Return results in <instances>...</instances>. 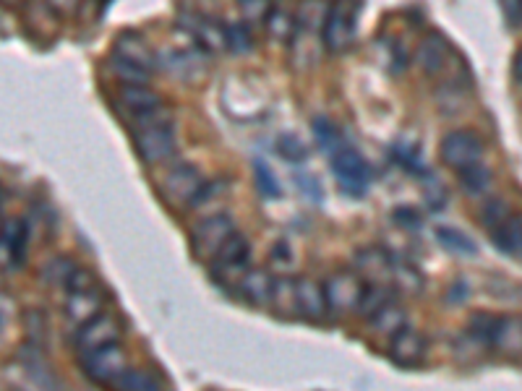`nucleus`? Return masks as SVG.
<instances>
[{
    "label": "nucleus",
    "mask_w": 522,
    "mask_h": 391,
    "mask_svg": "<svg viewBox=\"0 0 522 391\" xmlns=\"http://www.w3.org/2000/svg\"><path fill=\"white\" fill-rule=\"evenodd\" d=\"M269 3H256V0H248V3H241V16L243 21H267V16L272 14Z\"/></svg>",
    "instance_id": "nucleus-37"
},
{
    "label": "nucleus",
    "mask_w": 522,
    "mask_h": 391,
    "mask_svg": "<svg viewBox=\"0 0 522 391\" xmlns=\"http://www.w3.org/2000/svg\"><path fill=\"white\" fill-rule=\"evenodd\" d=\"M329 165H332V173H335L337 183L348 196L353 199H363L369 193L371 186V167L369 162L363 160L361 154L345 146L342 152H337L335 157H329Z\"/></svg>",
    "instance_id": "nucleus-4"
},
{
    "label": "nucleus",
    "mask_w": 522,
    "mask_h": 391,
    "mask_svg": "<svg viewBox=\"0 0 522 391\" xmlns=\"http://www.w3.org/2000/svg\"><path fill=\"white\" fill-rule=\"evenodd\" d=\"M504 14H507L512 27H522V0L520 3H512V6H504Z\"/></svg>",
    "instance_id": "nucleus-39"
},
{
    "label": "nucleus",
    "mask_w": 522,
    "mask_h": 391,
    "mask_svg": "<svg viewBox=\"0 0 522 391\" xmlns=\"http://www.w3.org/2000/svg\"><path fill=\"white\" fill-rule=\"evenodd\" d=\"M311 128H314L316 144H319V149H322L327 157H335L337 152H342V149L348 146L345 144V139H342L340 128H337L329 118H324V115H319V118L311 120Z\"/></svg>",
    "instance_id": "nucleus-22"
},
{
    "label": "nucleus",
    "mask_w": 522,
    "mask_h": 391,
    "mask_svg": "<svg viewBox=\"0 0 522 391\" xmlns=\"http://www.w3.org/2000/svg\"><path fill=\"white\" fill-rule=\"evenodd\" d=\"M222 193H225V180H207V183L201 186V191L196 193V199L191 201L188 209H201V206H207L209 201H215Z\"/></svg>",
    "instance_id": "nucleus-36"
},
{
    "label": "nucleus",
    "mask_w": 522,
    "mask_h": 391,
    "mask_svg": "<svg viewBox=\"0 0 522 391\" xmlns=\"http://www.w3.org/2000/svg\"><path fill=\"white\" fill-rule=\"evenodd\" d=\"M207 180L201 175V170L191 162H178L173 170H168V175L162 178L160 193L162 199L168 201L170 206H191V201L196 199V193L201 191Z\"/></svg>",
    "instance_id": "nucleus-6"
},
{
    "label": "nucleus",
    "mask_w": 522,
    "mask_h": 391,
    "mask_svg": "<svg viewBox=\"0 0 522 391\" xmlns=\"http://www.w3.org/2000/svg\"><path fill=\"white\" fill-rule=\"evenodd\" d=\"M358 266L363 272L374 279V285H382L384 279L392 277V264H389V256L379 248H366V251L358 253Z\"/></svg>",
    "instance_id": "nucleus-23"
},
{
    "label": "nucleus",
    "mask_w": 522,
    "mask_h": 391,
    "mask_svg": "<svg viewBox=\"0 0 522 391\" xmlns=\"http://www.w3.org/2000/svg\"><path fill=\"white\" fill-rule=\"evenodd\" d=\"M128 123L134 133L136 154L147 165H162L173 157L178 149V136H175V118L170 107H160V110L128 120Z\"/></svg>",
    "instance_id": "nucleus-1"
},
{
    "label": "nucleus",
    "mask_w": 522,
    "mask_h": 391,
    "mask_svg": "<svg viewBox=\"0 0 522 391\" xmlns=\"http://www.w3.org/2000/svg\"><path fill=\"white\" fill-rule=\"evenodd\" d=\"M228 47L235 55H246L254 50V37H251V29H248L246 21L228 24Z\"/></svg>",
    "instance_id": "nucleus-32"
},
{
    "label": "nucleus",
    "mask_w": 522,
    "mask_h": 391,
    "mask_svg": "<svg viewBox=\"0 0 522 391\" xmlns=\"http://www.w3.org/2000/svg\"><path fill=\"white\" fill-rule=\"evenodd\" d=\"M509 217H512V212H509L507 201L494 199V201H489V204L483 206V212H481V225L486 227V230H489V232H494L496 227L504 225V222H507Z\"/></svg>",
    "instance_id": "nucleus-35"
},
{
    "label": "nucleus",
    "mask_w": 522,
    "mask_h": 391,
    "mask_svg": "<svg viewBox=\"0 0 522 391\" xmlns=\"http://www.w3.org/2000/svg\"><path fill=\"white\" fill-rule=\"evenodd\" d=\"M74 269V261L58 256V259L47 261V264L42 266V279H45V282H53V285H68V277L74 274Z\"/></svg>",
    "instance_id": "nucleus-34"
},
{
    "label": "nucleus",
    "mask_w": 522,
    "mask_h": 391,
    "mask_svg": "<svg viewBox=\"0 0 522 391\" xmlns=\"http://www.w3.org/2000/svg\"><path fill=\"white\" fill-rule=\"evenodd\" d=\"M102 303H105V298L100 295V290L68 292L66 319L74 321V324H79V326H84L87 321H92L94 316H100Z\"/></svg>",
    "instance_id": "nucleus-18"
},
{
    "label": "nucleus",
    "mask_w": 522,
    "mask_h": 391,
    "mask_svg": "<svg viewBox=\"0 0 522 391\" xmlns=\"http://www.w3.org/2000/svg\"><path fill=\"white\" fill-rule=\"evenodd\" d=\"M241 295L256 308L272 305V295H275V277L264 269H251L246 277L241 279Z\"/></svg>",
    "instance_id": "nucleus-19"
},
{
    "label": "nucleus",
    "mask_w": 522,
    "mask_h": 391,
    "mask_svg": "<svg viewBox=\"0 0 522 391\" xmlns=\"http://www.w3.org/2000/svg\"><path fill=\"white\" fill-rule=\"evenodd\" d=\"M504 316H494V313H473L468 321V339L483 347H496L499 339V329H502Z\"/></svg>",
    "instance_id": "nucleus-20"
},
{
    "label": "nucleus",
    "mask_w": 522,
    "mask_h": 391,
    "mask_svg": "<svg viewBox=\"0 0 522 391\" xmlns=\"http://www.w3.org/2000/svg\"><path fill=\"white\" fill-rule=\"evenodd\" d=\"M272 261L282 266H288L290 261H293V256H290V246L285 243V240H277L275 246H272Z\"/></svg>",
    "instance_id": "nucleus-38"
},
{
    "label": "nucleus",
    "mask_w": 522,
    "mask_h": 391,
    "mask_svg": "<svg viewBox=\"0 0 522 391\" xmlns=\"http://www.w3.org/2000/svg\"><path fill=\"white\" fill-rule=\"evenodd\" d=\"M295 290H298V308H301V316L311 321H319L327 308V298H324V285H319L316 279L301 277L295 279Z\"/></svg>",
    "instance_id": "nucleus-14"
},
{
    "label": "nucleus",
    "mask_w": 522,
    "mask_h": 391,
    "mask_svg": "<svg viewBox=\"0 0 522 391\" xmlns=\"http://www.w3.org/2000/svg\"><path fill=\"white\" fill-rule=\"evenodd\" d=\"M277 154L288 162H306L308 146L295 133H282L280 139H277Z\"/></svg>",
    "instance_id": "nucleus-33"
},
{
    "label": "nucleus",
    "mask_w": 522,
    "mask_h": 391,
    "mask_svg": "<svg viewBox=\"0 0 522 391\" xmlns=\"http://www.w3.org/2000/svg\"><path fill=\"white\" fill-rule=\"evenodd\" d=\"M512 73H515V79L522 84V47L515 53V60H512Z\"/></svg>",
    "instance_id": "nucleus-40"
},
{
    "label": "nucleus",
    "mask_w": 522,
    "mask_h": 391,
    "mask_svg": "<svg viewBox=\"0 0 522 391\" xmlns=\"http://www.w3.org/2000/svg\"><path fill=\"white\" fill-rule=\"evenodd\" d=\"M363 282L358 274L353 272H335L324 279V298H327V308L332 313L358 311L363 298Z\"/></svg>",
    "instance_id": "nucleus-8"
},
{
    "label": "nucleus",
    "mask_w": 522,
    "mask_h": 391,
    "mask_svg": "<svg viewBox=\"0 0 522 391\" xmlns=\"http://www.w3.org/2000/svg\"><path fill=\"white\" fill-rule=\"evenodd\" d=\"M457 180H460L462 191L468 193V196H481L491 186V170L486 165L465 167V170L457 173Z\"/></svg>",
    "instance_id": "nucleus-27"
},
{
    "label": "nucleus",
    "mask_w": 522,
    "mask_h": 391,
    "mask_svg": "<svg viewBox=\"0 0 522 391\" xmlns=\"http://www.w3.org/2000/svg\"><path fill=\"white\" fill-rule=\"evenodd\" d=\"M118 107L128 115V120H134L141 118V115L160 110V107H165V102H162V97L154 92V89L126 87V84H123V87L118 89Z\"/></svg>",
    "instance_id": "nucleus-12"
},
{
    "label": "nucleus",
    "mask_w": 522,
    "mask_h": 391,
    "mask_svg": "<svg viewBox=\"0 0 522 391\" xmlns=\"http://www.w3.org/2000/svg\"><path fill=\"white\" fill-rule=\"evenodd\" d=\"M264 27H267L269 37L277 42H288L295 37V19L280 6L272 8V14H269L267 21H264Z\"/></svg>",
    "instance_id": "nucleus-28"
},
{
    "label": "nucleus",
    "mask_w": 522,
    "mask_h": 391,
    "mask_svg": "<svg viewBox=\"0 0 522 391\" xmlns=\"http://www.w3.org/2000/svg\"><path fill=\"white\" fill-rule=\"evenodd\" d=\"M81 365H84V371H87V376L92 378V381H97V384H110V386H113L115 381L128 371V368H131L126 358V350H123L121 345H113L108 347V350L94 352V355L81 360Z\"/></svg>",
    "instance_id": "nucleus-9"
},
{
    "label": "nucleus",
    "mask_w": 522,
    "mask_h": 391,
    "mask_svg": "<svg viewBox=\"0 0 522 391\" xmlns=\"http://www.w3.org/2000/svg\"><path fill=\"white\" fill-rule=\"evenodd\" d=\"M29 238H32V230H29L27 219L11 217L3 222V248L11 256V264L14 266L24 264Z\"/></svg>",
    "instance_id": "nucleus-16"
},
{
    "label": "nucleus",
    "mask_w": 522,
    "mask_h": 391,
    "mask_svg": "<svg viewBox=\"0 0 522 391\" xmlns=\"http://www.w3.org/2000/svg\"><path fill=\"white\" fill-rule=\"evenodd\" d=\"M118 339H121V326L115 324L113 316L100 313V316H94L92 321H87V324L76 329L74 350L84 360L89 355H94V352L118 345Z\"/></svg>",
    "instance_id": "nucleus-7"
},
{
    "label": "nucleus",
    "mask_w": 522,
    "mask_h": 391,
    "mask_svg": "<svg viewBox=\"0 0 522 391\" xmlns=\"http://www.w3.org/2000/svg\"><path fill=\"white\" fill-rule=\"evenodd\" d=\"M235 232L238 230H235V222L230 214H209V217H204L201 222H196V225L191 227L188 246H191V253H194L199 261H215Z\"/></svg>",
    "instance_id": "nucleus-2"
},
{
    "label": "nucleus",
    "mask_w": 522,
    "mask_h": 391,
    "mask_svg": "<svg viewBox=\"0 0 522 391\" xmlns=\"http://www.w3.org/2000/svg\"><path fill=\"white\" fill-rule=\"evenodd\" d=\"M395 219L397 222H405V225H413V227H418V222H421V219L415 217V214H402V209H395Z\"/></svg>",
    "instance_id": "nucleus-41"
},
{
    "label": "nucleus",
    "mask_w": 522,
    "mask_h": 391,
    "mask_svg": "<svg viewBox=\"0 0 522 391\" xmlns=\"http://www.w3.org/2000/svg\"><path fill=\"white\" fill-rule=\"evenodd\" d=\"M194 24H186V29L194 34V40L207 50H220V47H228V24H220L212 16H191Z\"/></svg>",
    "instance_id": "nucleus-17"
},
{
    "label": "nucleus",
    "mask_w": 522,
    "mask_h": 391,
    "mask_svg": "<svg viewBox=\"0 0 522 391\" xmlns=\"http://www.w3.org/2000/svg\"><path fill=\"white\" fill-rule=\"evenodd\" d=\"M436 240H439L449 253H460V256H476L478 253L476 240L468 238L465 232L455 230V227H439V230H436Z\"/></svg>",
    "instance_id": "nucleus-26"
},
{
    "label": "nucleus",
    "mask_w": 522,
    "mask_h": 391,
    "mask_svg": "<svg viewBox=\"0 0 522 391\" xmlns=\"http://www.w3.org/2000/svg\"><path fill=\"white\" fill-rule=\"evenodd\" d=\"M113 73L118 76V79L126 84V87H147V81H149V73L147 68H141L136 66V63H128V60L123 58H115L113 55Z\"/></svg>",
    "instance_id": "nucleus-30"
},
{
    "label": "nucleus",
    "mask_w": 522,
    "mask_h": 391,
    "mask_svg": "<svg viewBox=\"0 0 522 391\" xmlns=\"http://www.w3.org/2000/svg\"><path fill=\"white\" fill-rule=\"evenodd\" d=\"M254 178H256V188L264 199H280L282 191H280V183H277L275 173L269 170L267 162L256 160L254 162Z\"/></svg>",
    "instance_id": "nucleus-31"
},
{
    "label": "nucleus",
    "mask_w": 522,
    "mask_h": 391,
    "mask_svg": "<svg viewBox=\"0 0 522 391\" xmlns=\"http://www.w3.org/2000/svg\"><path fill=\"white\" fill-rule=\"evenodd\" d=\"M371 326H374L376 332L387 334V337H395V334H400L402 329H408V313L402 311L400 305L392 300L387 308H382V311L371 319Z\"/></svg>",
    "instance_id": "nucleus-24"
},
{
    "label": "nucleus",
    "mask_w": 522,
    "mask_h": 391,
    "mask_svg": "<svg viewBox=\"0 0 522 391\" xmlns=\"http://www.w3.org/2000/svg\"><path fill=\"white\" fill-rule=\"evenodd\" d=\"M113 45H115L113 47L115 58H123V60H128V63H136V66L147 68V71H152L154 68V60L157 58H154L152 47L141 40L136 32H121L118 37H115Z\"/></svg>",
    "instance_id": "nucleus-15"
},
{
    "label": "nucleus",
    "mask_w": 522,
    "mask_h": 391,
    "mask_svg": "<svg viewBox=\"0 0 522 391\" xmlns=\"http://www.w3.org/2000/svg\"><path fill=\"white\" fill-rule=\"evenodd\" d=\"M389 355H392L395 363L415 368V365L423 360V355H426V339L408 326V329H402L400 334L392 337V342H389Z\"/></svg>",
    "instance_id": "nucleus-13"
},
{
    "label": "nucleus",
    "mask_w": 522,
    "mask_h": 391,
    "mask_svg": "<svg viewBox=\"0 0 522 391\" xmlns=\"http://www.w3.org/2000/svg\"><path fill=\"white\" fill-rule=\"evenodd\" d=\"M361 14L358 3H332L322 27V42L329 53H342L355 37V21Z\"/></svg>",
    "instance_id": "nucleus-5"
},
{
    "label": "nucleus",
    "mask_w": 522,
    "mask_h": 391,
    "mask_svg": "<svg viewBox=\"0 0 522 391\" xmlns=\"http://www.w3.org/2000/svg\"><path fill=\"white\" fill-rule=\"evenodd\" d=\"M483 139L476 131L470 128H455V131H447L439 141V157L447 167L452 170H465V167L481 165L483 160Z\"/></svg>",
    "instance_id": "nucleus-3"
},
{
    "label": "nucleus",
    "mask_w": 522,
    "mask_h": 391,
    "mask_svg": "<svg viewBox=\"0 0 522 391\" xmlns=\"http://www.w3.org/2000/svg\"><path fill=\"white\" fill-rule=\"evenodd\" d=\"M491 235V243L507 256H522V214H512L504 225L496 227Z\"/></svg>",
    "instance_id": "nucleus-21"
},
{
    "label": "nucleus",
    "mask_w": 522,
    "mask_h": 391,
    "mask_svg": "<svg viewBox=\"0 0 522 391\" xmlns=\"http://www.w3.org/2000/svg\"><path fill=\"white\" fill-rule=\"evenodd\" d=\"M272 305H275V311L282 313V316H301V308H298V290H295L293 277L275 279Z\"/></svg>",
    "instance_id": "nucleus-25"
},
{
    "label": "nucleus",
    "mask_w": 522,
    "mask_h": 391,
    "mask_svg": "<svg viewBox=\"0 0 522 391\" xmlns=\"http://www.w3.org/2000/svg\"><path fill=\"white\" fill-rule=\"evenodd\" d=\"M447 58H449V42L444 40L439 32L426 34L418 47H415V63L421 66L423 73L429 76H436L447 68Z\"/></svg>",
    "instance_id": "nucleus-11"
},
{
    "label": "nucleus",
    "mask_w": 522,
    "mask_h": 391,
    "mask_svg": "<svg viewBox=\"0 0 522 391\" xmlns=\"http://www.w3.org/2000/svg\"><path fill=\"white\" fill-rule=\"evenodd\" d=\"M248 261H251V243L243 232H235L233 238L225 243V248L220 251L215 261H212V274L215 277H235L238 285L248 272Z\"/></svg>",
    "instance_id": "nucleus-10"
},
{
    "label": "nucleus",
    "mask_w": 522,
    "mask_h": 391,
    "mask_svg": "<svg viewBox=\"0 0 522 391\" xmlns=\"http://www.w3.org/2000/svg\"><path fill=\"white\" fill-rule=\"evenodd\" d=\"M389 303H392V300H389L387 287L374 285V282H371V285H366V290H363V298H361V305H358V313H363V316L371 321L376 313L382 311V308H387Z\"/></svg>",
    "instance_id": "nucleus-29"
}]
</instances>
